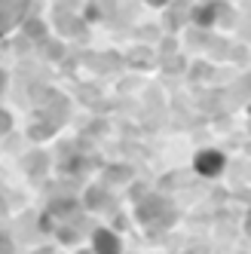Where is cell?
Returning <instances> with one entry per match:
<instances>
[{
    "label": "cell",
    "instance_id": "cell-1",
    "mask_svg": "<svg viewBox=\"0 0 251 254\" xmlns=\"http://www.w3.org/2000/svg\"><path fill=\"white\" fill-rule=\"evenodd\" d=\"M208 159H199V172H214V169H221V156L218 153H205Z\"/></svg>",
    "mask_w": 251,
    "mask_h": 254
},
{
    "label": "cell",
    "instance_id": "cell-2",
    "mask_svg": "<svg viewBox=\"0 0 251 254\" xmlns=\"http://www.w3.org/2000/svg\"><path fill=\"white\" fill-rule=\"evenodd\" d=\"M98 248H101V251H104V248H107V251H117V242L111 239V236L101 233V236H98Z\"/></svg>",
    "mask_w": 251,
    "mask_h": 254
}]
</instances>
